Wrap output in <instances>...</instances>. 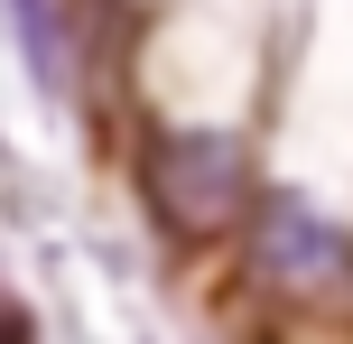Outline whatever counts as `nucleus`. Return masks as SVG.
I'll use <instances>...</instances> for the list:
<instances>
[{
    "instance_id": "nucleus-1",
    "label": "nucleus",
    "mask_w": 353,
    "mask_h": 344,
    "mask_svg": "<svg viewBox=\"0 0 353 344\" xmlns=\"http://www.w3.org/2000/svg\"><path fill=\"white\" fill-rule=\"evenodd\" d=\"M140 205L176 252L242 233L261 186H251V149L232 130H149L140 140Z\"/></svg>"
},
{
    "instance_id": "nucleus-2",
    "label": "nucleus",
    "mask_w": 353,
    "mask_h": 344,
    "mask_svg": "<svg viewBox=\"0 0 353 344\" xmlns=\"http://www.w3.org/2000/svg\"><path fill=\"white\" fill-rule=\"evenodd\" d=\"M242 261H251L261 289H279V298H298V307H307V298L344 289L353 242H344L325 214H307L298 196H261V205H251V223H242Z\"/></svg>"
}]
</instances>
